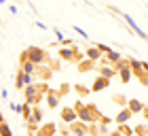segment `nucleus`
<instances>
[{
  "mask_svg": "<svg viewBox=\"0 0 148 136\" xmlns=\"http://www.w3.org/2000/svg\"><path fill=\"white\" fill-rule=\"evenodd\" d=\"M108 136H123V134H121V130H114L112 134H108Z\"/></svg>",
  "mask_w": 148,
  "mask_h": 136,
  "instance_id": "nucleus-29",
  "label": "nucleus"
},
{
  "mask_svg": "<svg viewBox=\"0 0 148 136\" xmlns=\"http://www.w3.org/2000/svg\"><path fill=\"white\" fill-rule=\"evenodd\" d=\"M59 58L66 60V62H80V53L76 49H68V47L59 49Z\"/></svg>",
  "mask_w": 148,
  "mask_h": 136,
  "instance_id": "nucleus-3",
  "label": "nucleus"
},
{
  "mask_svg": "<svg viewBox=\"0 0 148 136\" xmlns=\"http://www.w3.org/2000/svg\"><path fill=\"white\" fill-rule=\"evenodd\" d=\"M28 121H32L34 126H36V124H42V108H40V106H32Z\"/></svg>",
  "mask_w": 148,
  "mask_h": 136,
  "instance_id": "nucleus-10",
  "label": "nucleus"
},
{
  "mask_svg": "<svg viewBox=\"0 0 148 136\" xmlns=\"http://www.w3.org/2000/svg\"><path fill=\"white\" fill-rule=\"evenodd\" d=\"M106 60L108 62H121V53H116L114 49H108L106 51Z\"/></svg>",
  "mask_w": 148,
  "mask_h": 136,
  "instance_id": "nucleus-19",
  "label": "nucleus"
},
{
  "mask_svg": "<svg viewBox=\"0 0 148 136\" xmlns=\"http://www.w3.org/2000/svg\"><path fill=\"white\" fill-rule=\"evenodd\" d=\"M0 136H11V128L6 126L4 121H2V124H0Z\"/></svg>",
  "mask_w": 148,
  "mask_h": 136,
  "instance_id": "nucleus-23",
  "label": "nucleus"
},
{
  "mask_svg": "<svg viewBox=\"0 0 148 136\" xmlns=\"http://www.w3.org/2000/svg\"><path fill=\"white\" fill-rule=\"evenodd\" d=\"M70 126H72V130H70V132H72L74 136H85L87 132H89V128H87L83 121H72Z\"/></svg>",
  "mask_w": 148,
  "mask_h": 136,
  "instance_id": "nucleus-8",
  "label": "nucleus"
},
{
  "mask_svg": "<svg viewBox=\"0 0 148 136\" xmlns=\"http://www.w3.org/2000/svg\"><path fill=\"white\" fill-rule=\"evenodd\" d=\"M0 4H6V0H0Z\"/></svg>",
  "mask_w": 148,
  "mask_h": 136,
  "instance_id": "nucleus-30",
  "label": "nucleus"
},
{
  "mask_svg": "<svg viewBox=\"0 0 148 136\" xmlns=\"http://www.w3.org/2000/svg\"><path fill=\"white\" fill-rule=\"evenodd\" d=\"M140 134V136H146V124H140L138 128H136V130H131V134Z\"/></svg>",
  "mask_w": 148,
  "mask_h": 136,
  "instance_id": "nucleus-24",
  "label": "nucleus"
},
{
  "mask_svg": "<svg viewBox=\"0 0 148 136\" xmlns=\"http://www.w3.org/2000/svg\"><path fill=\"white\" fill-rule=\"evenodd\" d=\"M74 32H76L78 36H83V38H89V34H87L83 28H80V26H74Z\"/></svg>",
  "mask_w": 148,
  "mask_h": 136,
  "instance_id": "nucleus-26",
  "label": "nucleus"
},
{
  "mask_svg": "<svg viewBox=\"0 0 148 136\" xmlns=\"http://www.w3.org/2000/svg\"><path fill=\"white\" fill-rule=\"evenodd\" d=\"M129 117H131V113L127 111V108H123V111L116 115V119H114V121H116L119 126H123V124H127V121H129Z\"/></svg>",
  "mask_w": 148,
  "mask_h": 136,
  "instance_id": "nucleus-17",
  "label": "nucleus"
},
{
  "mask_svg": "<svg viewBox=\"0 0 148 136\" xmlns=\"http://www.w3.org/2000/svg\"><path fill=\"white\" fill-rule=\"evenodd\" d=\"M45 100H47V104H49V108H55V106L59 104L57 92H55V90H49V87H47V92H45Z\"/></svg>",
  "mask_w": 148,
  "mask_h": 136,
  "instance_id": "nucleus-6",
  "label": "nucleus"
},
{
  "mask_svg": "<svg viewBox=\"0 0 148 136\" xmlns=\"http://www.w3.org/2000/svg\"><path fill=\"white\" fill-rule=\"evenodd\" d=\"M114 102H127L125 96H114Z\"/></svg>",
  "mask_w": 148,
  "mask_h": 136,
  "instance_id": "nucleus-27",
  "label": "nucleus"
},
{
  "mask_svg": "<svg viewBox=\"0 0 148 136\" xmlns=\"http://www.w3.org/2000/svg\"><path fill=\"white\" fill-rule=\"evenodd\" d=\"M131 74H133V70L129 68V64L121 60V62H119V77H121V81H123V83H129V81H131Z\"/></svg>",
  "mask_w": 148,
  "mask_h": 136,
  "instance_id": "nucleus-4",
  "label": "nucleus"
},
{
  "mask_svg": "<svg viewBox=\"0 0 148 136\" xmlns=\"http://www.w3.org/2000/svg\"><path fill=\"white\" fill-rule=\"evenodd\" d=\"M74 90H76L78 96H87L89 94V87H85V85H74Z\"/></svg>",
  "mask_w": 148,
  "mask_h": 136,
  "instance_id": "nucleus-21",
  "label": "nucleus"
},
{
  "mask_svg": "<svg viewBox=\"0 0 148 136\" xmlns=\"http://www.w3.org/2000/svg\"><path fill=\"white\" fill-rule=\"evenodd\" d=\"M55 130H57L55 124H42V128L38 130L36 136H53V134H55Z\"/></svg>",
  "mask_w": 148,
  "mask_h": 136,
  "instance_id": "nucleus-11",
  "label": "nucleus"
},
{
  "mask_svg": "<svg viewBox=\"0 0 148 136\" xmlns=\"http://www.w3.org/2000/svg\"><path fill=\"white\" fill-rule=\"evenodd\" d=\"M74 113H76V119L87 121V124H95V119H97V108L93 104L76 102V104H74Z\"/></svg>",
  "mask_w": 148,
  "mask_h": 136,
  "instance_id": "nucleus-1",
  "label": "nucleus"
},
{
  "mask_svg": "<svg viewBox=\"0 0 148 136\" xmlns=\"http://www.w3.org/2000/svg\"><path fill=\"white\" fill-rule=\"evenodd\" d=\"M95 136H106V134H95Z\"/></svg>",
  "mask_w": 148,
  "mask_h": 136,
  "instance_id": "nucleus-31",
  "label": "nucleus"
},
{
  "mask_svg": "<svg viewBox=\"0 0 148 136\" xmlns=\"http://www.w3.org/2000/svg\"><path fill=\"white\" fill-rule=\"evenodd\" d=\"M144 108H146L144 102H140V100H136V98L127 100V111H129V113H142Z\"/></svg>",
  "mask_w": 148,
  "mask_h": 136,
  "instance_id": "nucleus-9",
  "label": "nucleus"
},
{
  "mask_svg": "<svg viewBox=\"0 0 148 136\" xmlns=\"http://www.w3.org/2000/svg\"><path fill=\"white\" fill-rule=\"evenodd\" d=\"M19 72H23V74H34L36 72V66L32 64V62H28V60H21V70Z\"/></svg>",
  "mask_w": 148,
  "mask_h": 136,
  "instance_id": "nucleus-15",
  "label": "nucleus"
},
{
  "mask_svg": "<svg viewBox=\"0 0 148 136\" xmlns=\"http://www.w3.org/2000/svg\"><path fill=\"white\" fill-rule=\"evenodd\" d=\"M93 66H95V62H91V60H80V62H78V70L87 72V70H91Z\"/></svg>",
  "mask_w": 148,
  "mask_h": 136,
  "instance_id": "nucleus-18",
  "label": "nucleus"
},
{
  "mask_svg": "<svg viewBox=\"0 0 148 136\" xmlns=\"http://www.w3.org/2000/svg\"><path fill=\"white\" fill-rule=\"evenodd\" d=\"M68 92H70V85H68V83H62V85H59V90H57V96L62 98V96H66Z\"/></svg>",
  "mask_w": 148,
  "mask_h": 136,
  "instance_id": "nucleus-20",
  "label": "nucleus"
},
{
  "mask_svg": "<svg viewBox=\"0 0 148 136\" xmlns=\"http://www.w3.org/2000/svg\"><path fill=\"white\" fill-rule=\"evenodd\" d=\"M129 68H136V72L140 74L142 83H146V64H144V62H138V60H131V62H129Z\"/></svg>",
  "mask_w": 148,
  "mask_h": 136,
  "instance_id": "nucleus-7",
  "label": "nucleus"
},
{
  "mask_svg": "<svg viewBox=\"0 0 148 136\" xmlns=\"http://www.w3.org/2000/svg\"><path fill=\"white\" fill-rule=\"evenodd\" d=\"M62 119L66 121V124L76 121V113H74V108H64V111H62Z\"/></svg>",
  "mask_w": 148,
  "mask_h": 136,
  "instance_id": "nucleus-14",
  "label": "nucleus"
},
{
  "mask_svg": "<svg viewBox=\"0 0 148 136\" xmlns=\"http://www.w3.org/2000/svg\"><path fill=\"white\" fill-rule=\"evenodd\" d=\"M108 83H110V81H106V79H102V77H97L95 81H93V87H91L89 92H104L106 87H108Z\"/></svg>",
  "mask_w": 148,
  "mask_h": 136,
  "instance_id": "nucleus-12",
  "label": "nucleus"
},
{
  "mask_svg": "<svg viewBox=\"0 0 148 136\" xmlns=\"http://www.w3.org/2000/svg\"><path fill=\"white\" fill-rule=\"evenodd\" d=\"M116 15H121V17H123L125 22H127V26H129V28H131L133 32H136V34H138L140 38H146V34H144V30H142V28H138V24L133 22V19H131L129 15H127V13H121V11H116Z\"/></svg>",
  "mask_w": 148,
  "mask_h": 136,
  "instance_id": "nucleus-5",
  "label": "nucleus"
},
{
  "mask_svg": "<svg viewBox=\"0 0 148 136\" xmlns=\"http://www.w3.org/2000/svg\"><path fill=\"white\" fill-rule=\"evenodd\" d=\"M114 74H116V68H112V66H102L99 68V77L106 79V81H110Z\"/></svg>",
  "mask_w": 148,
  "mask_h": 136,
  "instance_id": "nucleus-13",
  "label": "nucleus"
},
{
  "mask_svg": "<svg viewBox=\"0 0 148 136\" xmlns=\"http://www.w3.org/2000/svg\"><path fill=\"white\" fill-rule=\"evenodd\" d=\"M47 58H49V53H47L45 49H40V47H28V49L23 51V60L32 62L34 66L45 64V62H47Z\"/></svg>",
  "mask_w": 148,
  "mask_h": 136,
  "instance_id": "nucleus-2",
  "label": "nucleus"
},
{
  "mask_svg": "<svg viewBox=\"0 0 148 136\" xmlns=\"http://www.w3.org/2000/svg\"><path fill=\"white\" fill-rule=\"evenodd\" d=\"M9 108H11L13 113H21V108H23V104H17V102H11V104H9Z\"/></svg>",
  "mask_w": 148,
  "mask_h": 136,
  "instance_id": "nucleus-25",
  "label": "nucleus"
},
{
  "mask_svg": "<svg viewBox=\"0 0 148 136\" xmlns=\"http://www.w3.org/2000/svg\"><path fill=\"white\" fill-rule=\"evenodd\" d=\"M9 11L13 13V15H17V6H15V4H11V6H9Z\"/></svg>",
  "mask_w": 148,
  "mask_h": 136,
  "instance_id": "nucleus-28",
  "label": "nucleus"
},
{
  "mask_svg": "<svg viewBox=\"0 0 148 136\" xmlns=\"http://www.w3.org/2000/svg\"><path fill=\"white\" fill-rule=\"evenodd\" d=\"M85 56H87V60H91V62H97V60L102 58V53H99V49H97V47H89Z\"/></svg>",
  "mask_w": 148,
  "mask_h": 136,
  "instance_id": "nucleus-16",
  "label": "nucleus"
},
{
  "mask_svg": "<svg viewBox=\"0 0 148 136\" xmlns=\"http://www.w3.org/2000/svg\"><path fill=\"white\" fill-rule=\"evenodd\" d=\"M21 81H23V85H32L34 83V74H23L21 72Z\"/></svg>",
  "mask_w": 148,
  "mask_h": 136,
  "instance_id": "nucleus-22",
  "label": "nucleus"
}]
</instances>
